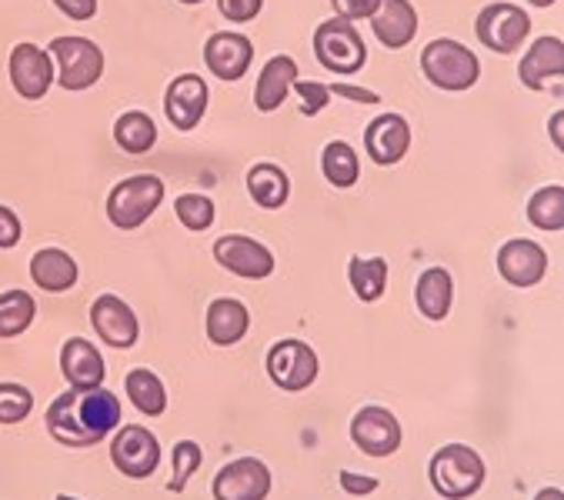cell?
Wrapping results in <instances>:
<instances>
[{"mask_svg": "<svg viewBox=\"0 0 564 500\" xmlns=\"http://www.w3.org/2000/svg\"><path fill=\"white\" fill-rule=\"evenodd\" d=\"M44 424L47 434L64 447H94L115 427H121V401L107 388H70L51 401Z\"/></svg>", "mask_w": 564, "mask_h": 500, "instance_id": "6da1fadb", "label": "cell"}, {"mask_svg": "<svg viewBox=\"0 0 564 500\" xmlns=\"http://www.w3.org/2000/svg\"><path fill=\"white\" fill-rule=\"evenodd\" d=\"M427 477L431 487L444 497V500H468L485 487L488 467L485 457L468 447V444H444L431 464H427Z\"/></svg>", "mask_w": 564, "mask_h": 500, "instance_id": "7a4b0ae2", "label": "cell"}, {"mask_svg": "<svg viewBox=\"0 0 564 500\" xmlns=\"http://www.w3.org/2000/svg\"><path fill=\"white\" fill-rule=\"evenodd\" d=\"M421 74L431 80V87L458 94V90H471L481 80V64L478 54H471L465 44L437 37L421 51Z\"/></svg>", "mask_w": 564, "mask_h": 500, "instance_id": "3957f363", "label": "cell"}, {"mask_svg": "<svg viewBox=\"0 0 564 500\" xmlns=\"http://www.w3.org/2000/svg\"><path fill=\"white\" fill-rule=\"evenodd\" d=\"M314 57L324 70H330L337 77H351L365 67L368 47L351 21L330 18V21L317 24V31H314Z\"/></svg>", "mask_w": 564, "mask_h": 500, "instance_id": "277c9868", "label": "cell"}, {"mask_svg": "<svg viewBox=\"0 0 564 500\" xmlns=\"http://www.w3.org/2000/svg\"><path fill=\"white\" fill-rule=\"evenodd\" d=\"M161 204H164V181L158 174H134V177H124L118 187H110L107 220L118 230H134Z\"/></svg>", "mask_w": 564, "mask_h": 500, "instance_id": "5b68a950", "label": "cell"}, {"mask_svg": "<svg viewBox=\"0 0 564 500\" xmlns=\"http://www.w3.org/2000/svg\"><path fill=\"white\" fill-rule=\"evenodd\" d=\"M47 51L57 61V84L64 90H87L104 77V51L87 37H54Z\"/></svg>", "mask_w": 564, "mask_h": 500, "instance_id": "8992f818", "label": "cell"}, {"mask_svg": "<svg viewBox=\"0 0 564 500\" xmlns=\"http://www.w3.org/2000/svg\"><path fill=\"white\" fill-rule=\"evenodd\" d=\"M475 34H478V41H481L491 54H518L521 44H524L528 34H531V18H528L524 8L505 4V0H498V4H488V8L478 14Z\"/></svg>", "mask_w": 564, "mask_h": 500, "instance_id": "52a82bcc", "label": "cell"}, {"mask_svg": "<svg viewBox=\"0 0 564 500\" xmlns=\"http://www.w3.org/2000/svg\"><path fill=\"white\" fill-rule=\"evenodd\" d=\"M317 354L297 337H284L268 350V373L281 391H307L317 381Z\"/></svg>", "mask_w": 564, "mask_h": 500, "instance_id": "ba28073f", "label": "cell"}, {"mask_svg": "<svg viewBox=\"0 0 564 500\" xmlns=\"http://www.w3.org/2000/svg\"><path fill=\"white\" fill-rule=\"evenodd\" d=\"M214 261L238 278H248V281H264L274 274V254L261 240L245 237V233L217 237L214 240Z\"/></svg>", "mask_w": 564, "mask_h": 500, "instance_id": "9c48e42d", "label": "cell"}, {"mask_svg": "<svg viewBox=\"0 0 564 500\" xmlns=\"http://www.w3.org/2000/svg\"><path fill=\"white\" fill-rule=\"evenodd\" d=\"M210 493L214 500H268L271 470L258 457H238L217 470Z\"/></svg>", "mask_w": 564, "mask_h": 500, "instance_id": "30bf717a", "label": "cell"}, {"mask_svg": "<svg viewBox=\"0 0 564 500\" xmlns=\"http://www.w3.org/2000/svg\"><path fill=\"white\" fill-rule=\"evenodd\" d=\"M110 460L115 467L131 477V480H144L158 470L161 464V444L148 427H118L115 441H110Z\"/></svg>", "mask_w": 564, "mask_h": 500, "instance_id": "8fae6325", "label": "cell"}, {"mask_svg": "<svg viewBox=\"0 0 564 500\" xmlns=\"http://www.w3.org/2000/svg\"><path fill=\"white\" fill-rule=\"evenodd\" d=\"M90 324L97 330V337L115 347V350H128L138 344L141 337V320L138 314L131 311L128 301H121L118 294H100L94 304H90Z\"/></svg>", "mask_w": 564, "mask_h": 500, "instance_id": "7c38bea8", "label": "cell"}, {"mask_svg": "<svg viewBox=\"0 0 564 500\" xmlns=\"http://www.w3.org/2000/svg\"><path fill=\"white\" fill-rule=\"evenodd\" d=\"M8 70H11L14 90H18L24 100H41V97H47V90H51L54 80H57L51 51H44V47H37V44H28V41L18 44V47L11 51Z\"/></svg>", "mask_w": 564, "mask_h": 500, "instance_id": "4fadbf2b", "label": "cell"}, {"mask_svg": "<svg viewBox=\"0 0 564 500\" xmlns=\"http://www.w3.org/2000/svg\"><path fill=\"white\" fill-rule=\"evenodd\" d=\"M351 441L368 457H391L398 454L404 434L388 407H361L351 421Z\"/></svg>", "mask_w": 564, "mask_h": 500, "instance_id": "5bb4252c", "label": "cell"}, {"mask_svg": "<svg viewBox=\"0 0 564 500\" xmlns=\"http://www.w3.org/2000/svg\"><path fill=\"white\" fill-rule=\"evenodd\" d=\"M498 274L511 287H534V284H541L544 274H547L544 247L538 240H524V237H514V240L501 243V250H498Z\"/></svg>", "mask_w": 564, "mask_h": 500, "instance_id": "9a60e30c", "label": "cell"}, {"mask_svg": "<svg viewBox=\"0 0 564 500\" xmlns=\"http://www.w3.org/2000/svg\"><path fill=\"white\" fill-rule=\"evenodd\" d=\"M251 61H254V44H251V37H245L238 31L210 34L204 44V64L217 80H228V84L241 80L248 74Z\"/></svg>", "mask_w": 564, "mask_h": 500, "instance_id": "2e32d148", "label": "cell"}, {"mask_svg": "<svg viewBox=\"0 0 564 500\" xmlns=\"http://www.w3.org/2000/svg\"><path fill=\"white\" fill-rule=\"evenodd\" d=\"M207 110V84L197 74H181L164 90V113L171 128L181 134H191Z\"/></svg>", "mask_w": 564, "mask_h": 500, "instance_id": "e0dca14e", "label": "cell"}, {"mask_svg": "<svg viewBox=\"0 0 564 500\" xmlns=\"http://www.w3.org/2000/svg\"><path fill=\"white\" fill-rule=\"evenodd\" d=\"M365 151L378 167L404 161L411 151V123L401 113H378L365 128Z\"/></svg>", "mask_w": 564, "mask_h": 500, "instance_id": "ac0fdd59", "label": "cell"}, {"mask_svg": "<svg viewBox=\"0 0 564 500\" xmlns=\"http://www.w3.org/2000/svg\"><path fill=\"white\" fill-rule=\"evenodd\" d=\"M61 373L67 378L70 388L90 391L104 384V357L87 337H67L61 347Z\"/></svg>", "mask_w": 564, "mask_h": 500, "instance_id": "d6986e66", "label": "cell"}, {"mask_svg": "<svg viewBox=\"0 0 564 500\" xmlns=\"http://www.w3.org/2000/svg\"><path fill=\"white\" fill-rule=\"evenodd\" d=\"M564 77V41L561 37H538L518 64V80L528 90H544L547 80Z\"/></svg>", "mask_w": 564, "mask_h": 500, "instance_id": "ffe728a7", "label": "cell"}, {"mask_svg": "<svg viewBox=\"0 0 564 500\" xmlns=\"http://www.w3.org/2000/svg\"><path fill=\"white\" fill-rule=\"evenodd\" d=\"M375 37L388 47V51H401L414 41L417 34V11L411 0H381L378 11L368 18Z\"/></svg>", "mask_w": 564, "mask_h": 500, "instance_id": "44dd1931", "label": "cell"}, {"mask_svg": "<svg viewBox=\"0 0 564 500\" xmlns=\"http://www.w3.org/2000/svg\"><path fill=\"white\" fill-rule=\"evenodd\" d=\"M31 278L41 291L47 294H64L77 284L80 271H77V261L67 254L61 247H44L31 258Z\"/></svg>", "mask_w": 564, "mask_h": 500, "instance_id": "7402d4cb", "label": "cell"}, {"mask_svg": "<svg viewBox=\"0 0 564 500\" xmlns=\"http://www.w3.org/2000/svg\"><path fill=\"white\" fill-rule=\"evenodd\" d=\"M207 340L217 347H231L238 340H245L248 327H251V314L241 301L235 297H217L207 307Z\"/></svg>", "mask_w": 564, "mask_h": 500, "instance_id": "603a6c76", "label": "cell"}, {"mask_svg": "<svg viewBox=\"0 0 564 500\" xmlns=\"http://www.w3.org/2000/svg\"><path fill=\"white\" fill-rule=\"evenodd\" d=\"M294 80H297V61H294V57H288V54L271 57V61L264 64L261 77H258V87H254V107H258L261 113H274V110L284 104V97L291 94Z\"/></svg>", "mask_w": 564, "mask_h": 500, "instance_id": "cb8c5ba5", "label": "cell"}, {"mask_svg": "<svg viewBox=\"0 0 564 500\" xmlns=\"http://www.w3.org/2000/svg\"><path fill=\"white\" fill-rule=\"evenodd\" d=\"M414 301L427 320H444L451 304H455V281L444 268H427L414 284Z\"/></svg>", "mask_w": 564, "mask_h": 500, "instance_id": "d4e9b609", "label": "cell"}, {"mask_svg": "<svg viewBox=\"0 0 564 500\" xmlns=\"http://www.w3.org/2000/svg\"><path fill=\"white\" fill-rule=\"evenodd\" d=\"M248 194L261 210H281L291 197V177L278 164H254L248 171Z\"/></svg>", "mask_w": 564, "mask_h": 500, "instance_id": "484cf974", "label": "cell"}, {"mask_svg": "<svg viewBox=\"0 0 564 500\" xmlns=\"http://www.w3.org/2000/svg\"><path fill=\"white\" fill-rule=\"evenodd\" d=\"M115 144H118L124 154H134V157L154 151V144H158V123H154V117L144 113V110H128V113H121V117L115 120Z\"/></svg>", "mask_w": 564, "mask_h": 500, "instance_id": "4316f807", "label": "cell"}, {"mask_svg": "<svg viewBox=\"0 0 564 500\" xmlns=\"http://www.w3.org/2000/svg\"><path fill=\"white\" fill-rule=\"evenodd\" d=\"M321 174H324V181H327L330 187H337V191L355 187L358 177H361V161H358L355 148L345 144V141H330V144L321 151Z\"/></svg>", "mask_w": 564, "mask_h": 500, "instance_id": "83f0119b", "label": "cell"}, {"mask_svg": "<svg viewBox=\"0 0 564 500\" xmlns=\"http://www.w3.org/2000/svg\"><path fill=\"white\" fill-rule=\"evenodd\" d=\"M124 388H128L131 404H134L141 414H148V417H161V414L167 411V391H164V381L158 378L154 370H148V367H134V370L128 373Z\"/></svg>", "mask_w": 564, "mask_h": 500, "instance_id": "f1b7e54d", "label": "cell"}, {"mask_svg": "<svg viewBox=\"0 0 564 500\" xmlns=\"http://www.w3.org/2000/svg\"><path fill=\"white\" fill-rule=\"evenodd\" d=\"M348 281L358 301L375 304L388 291V261L384 258H351L348 261Z\"/></svg>", "mask_w": 564, "mask_h": 500, "instance_id": "f546056e", "label": "cell"}, {"mask_svg": "<svg viewBox=\"0 0 564 500\" xmlns=\"http://www.w3.org/2000/svg\"><path fill=\"white\" fill-rule=\"evenodd\" d=\"M37 317V301L28 291H8L0 294V340L21 337Z\"/></svg>", "mask_w": 564, "mask_h": 500, "instance_id": "4dcf8cb0", "label": "cell"}, {"mask_svg": "<svg viewBox=\"0 0 564 500\" xmlns=\"http://www.w3.org/2000/svg\"><path fill=\"white\" fill-rule=\"evenodd\" d=\"M528 220L547 233L561 230L564 227V187L561 184L538 187L528 200Z\"/></svg>", "mask_w": 564, "mask_h": 500, "instance_id": "1f68e13d", "label": "cell"}, {"mask_svg": "<svg viewBox=\"0 0 564 500\" xmlns=\"http://www.w3.org/2000/svg\"><path fill=\"white\" fill-rule=\"evenodd\" d=\"M174 214H177V220H181L191 233H200V230H207V227L214 224L217 207H214V200H210L207 194H181V197L174 200Z\"/></svg>", "mask_w": 564, "mask_h": 500, "instance_id": "d6a6232c", "label": "cell"}, {"mask_svg": "<svg viewBox=\"0 0 564 500\" xmlns=\"http://www.w3.org/2000/svg\"><path fill=\"white\" fill-rule=\"evenodd\" d=\"M31 411H34V394L24 384H14V381L0 384V424L4 427L21 424L31 417Z\"/></svg>", "mask_w": 564, "mask_h": 500, "instance_id": "836d02e7", "label": "cell"}, {"mask_svg": "<svg viewBox=\"0 0 564 500\" xmlns=\"http://www.w3.org/2000/svg\"><path fill=\"white\" fill-rule=\"evenodd\" d=\"M171 457H174V477H171L167 490L181 493V490L187 487L191 474H197V467H200L204 454H200V447H197L194 441H177V444H174V450H171Z\"/></svg>", "mask_w": 564, "mask_h": 500, "instance_id": "e575fe53", "label": "cell"}, {"mask_svg": "<svg viewBox=\"0 0 564 500\" xmlns=\"http://www.w3.org/2000/svg\"><path fill=\"white\" fill-rule=\"evenodd\" d=\"M291 90H297L304 117H317V113H321V110L330 104V90H327V84H314V80H294V87H291Z\"/></svg>", "mask_w": 564, "mask_h": 500, "instance_id": "d590c367", "label": "cell"}, {"mask_svg": "<svg viewBox=\"0 0 564 500\" xmlns=\"http://www.w3.org/2000/svg\"><path fill=\"white\" fill-rule=\"evenodd\" d=\"M264 8V0H217V11L224 21H231V24H248L261 14Z\"/></svg>", "mask_w": 564, "mask_h": 500, "instance_id": "8d00e7d4", "label": "cell"}, {"mask_svg": "<svg viewBox=\"0 0 564 500\" xmlns=\"http://www.w3.org/2000/svg\"><path fill=\"white\" fill-rule=\"evenodd\" d=\"M381 0H330V8L337 18H345V21H368L375 11H378Z\"/></svg>", "mask_w": 564, "mask_h": 500, "instance_id": "74e56055", "label": "cell"}, {"mask_svg": "<svg viewBox=\"0 0 564 500\" xmlns=\"http://www.w3.org/2000/svg\"><path fill=\"white\" fill-rule=\"evenodd\" d=\"M21 243V217L0 204V250H11Z\"/></svg>", "mask_w": 564, "mask_h": 500, "instance_id": "f35d334b", "label": "cell"}, {"mask_svg": "<svg viewBox=\"0 0 564 500\" xmlns=\"http://www.w3.org/2000/svg\"><path fill=\"white\" fill-rule=\"evenodd\" d=\"M327 90H330V97H345V100H355V104H368V107H378V104H381L378 90H368V87H355V84H345V80L330 84Z\"/></svg>", "mask_w": 564, "mask_h": 500, "instance_id": "ab89813d", "label": "cell"}, {"mask_svg": "<svg viewBox=\"0 0 564 500\" xmlns=\"http://www.w3.org/2000/svg\"><path fill=\"white\" fill-rule=\"evenodd\" d=\"M51 4L70 21H90L97 14V0H51Z\"/></svg>", "mask_w": 564, "mask_h": 500, "instance_id": "60d3db41", "label": "cell"}, {"mask_svg": "<svg viewBox=\"0 0 564 500\" xmlns=\"http://www.w3.org/2000/svg\"><path fill=\"white\" fill-rule=\"evenodd\" d=\"M378 477H368V474H351V470H341V487L348 490V493H371V490H378Z\"/></svg>", "mask_w": 564, "mask_h": 500, "instance_id": "b9f144b4", "label": "cell"}, {"mask_svg": "<svg viewBox=\"0 0 564 500\" xmlns=\"http://www.w3.org/2000/svg\"><path fill=\"white\" fill-rule=\"evenodd\" d=\"M561 120H564V113L557 110V113L551 117V141H554V148H557V151H564V138H561Z\"/></svg>", "mask_w": 564, "mask_h": 500, "instance_id": "7bdbcfd3", "label": "cell"}, {"mask_svg": "<svg viewBox=\"0 0 564 500\" xmlns=\"http://www.w3.org/2000/svg\"><path fill=\"white\" fill-rule=\"evenodd\" d=\"M534 500H564V493H561L557 487H544V490H538Z\"/></svg>", "mask_w": 564, "mask_h": 500, "instance_id": "ee69618b", "label": "cell"}, {"mask_svg": "<svg viewBox=\"0 0 564 500\" xmlns=\"http://www.w3.org/2000/svg\"><path fill=\"white\" fill-rule=\"evenodd\" d=\"M528 4H534V8H551L554 0H528Z\"/></svg>", "mask_w": 564, "mask_h": 500, "instance_id": "f6af8a7d", "label": "cell"}, {"mask_svg": "<svg viewBox=\"0 0 564 500\" xmlns=\"http://www.w3.org/2000/svg\"><path fill=\"white\" fill-rule=\"evenodd\" d=\"M177 4H187V8H197V4H204V0H177Z\"/></svg>", "mask_w": 564, "mask_h": 500, "instance_id": "bcb514c9", "label": "cell"}, {"mask_svg": "<svg viewBox=\"0 0 564 500\" xmlns=\"http://www.w3.org/2000/svg\"><path fill=\"white\" fill-rule=\"evenodd\" d=\"M57 500H77V497H70V493H57Z\"/></svg>", "mask_w": 564, "mask_h": 500, "instance_id": "7dc6e473", "label": "cell"}]
</instances>
